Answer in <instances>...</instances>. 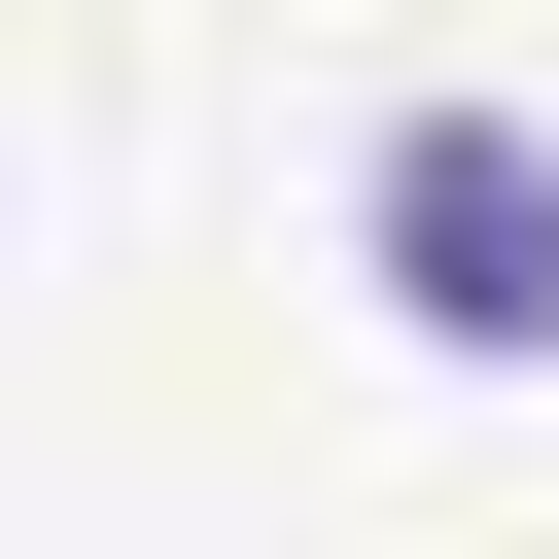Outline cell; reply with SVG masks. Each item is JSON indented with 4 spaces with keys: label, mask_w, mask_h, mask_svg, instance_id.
I'll use <instances>...</instances> for the list:
<instances>
[{
    "label": "cell",
    "mask_w": 559,
    "mask_h": 559,
    "mask_svg": "<svg viewBox=\"0 0 559 559\" xmlns=\"http://www.w3.org/2000/svg\"><path fill=\"white\" fill-rule=\"evenodd\" d=\"M349 280H384L419 349H559V140H524V105H384Z\"/></svg>",
    "instance_id": "obj_1"
}]
</instances>
